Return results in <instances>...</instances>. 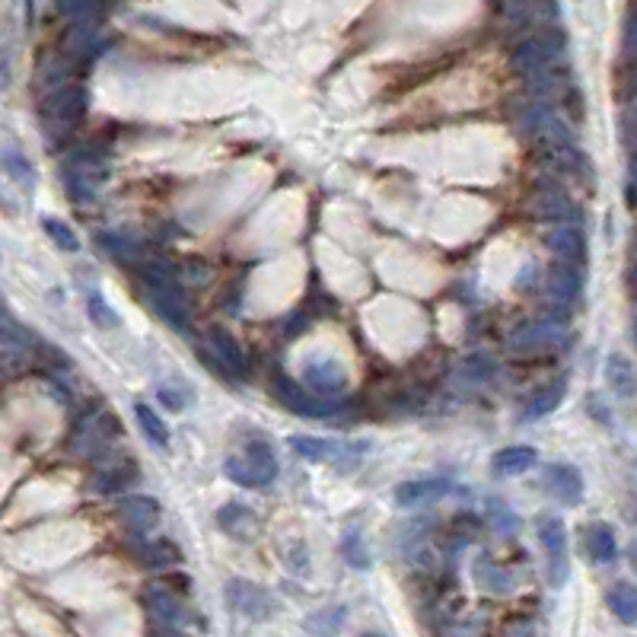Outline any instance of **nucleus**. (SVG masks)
Returning a JSON list of instances; mask_svg holds the SVG:
<instances>
[{"instance_id":"f257e3e1","label":"nucleus","mask_w":637,"mask_h":637,"mask_svg":"<svg viewBox=\"0 0 637 637\" xmlns=\"http://www.w3.org/2000/svg\"><path fill=\"white\" fill-rule=\"evenodd\" d=\"M567 55V36L558 26H548L526 36L520 45L513 48V71H520L526 80L532 74H542V71H552V67H561Z\"/></svg>"},{"instance_id":"f03ea898","label":"nucleus","mask_w":637,"mask_h":637,"mask_svg":"<svg viewBox=\"0 0 637 637\" xmlns=\"http://www.w3.org/2000/svg\"><path fill=\"white\" fill-rule=\"evenodd\" d=\"M144 284H147V300L153 306V313H157L163 322H169L172 329H185L188 300H185V290L176 281V274L163 265H150L144 271Z\"/></svg>"},{"instance_id":"7ed1b4c3","label":"nucleus","mask_w":637,"mask_h":637,"mask_svg":"<svg viewBox=\"0 0 637 637\" xmlns=\"http://www.w3.org/2000/svg\"><path fill=\"white\" fill-rule=\"evenodd\" d=\"M536 532H539V542L545 548V558H548V583L552 587H564L567 574H571V561H567V529L564 520L555 513H545L536 520Z\"/></svg>"},{"instance_id":"20e7f679","label":"nucleus","mask_w":637,"mask_h":637,"mask_svg":"<svg viewBox=\"0 0 637 637\" xmlns=\"http://www.w3.org/2000/svg\"><path fill=\"white\" fill-rule=\"evenodd\" d=\"M520 128L529 137H536L539 144H545L548 150L574 144V137H571V131H567V125L561 122L552 106H545V102H526L523 112H520Z\"/></svg>"},{"instance_id":"39448f33","label":"nucleus","mask_w":637,"mask_h":637,"mask_svg":"<svg viewBox=\"0 0 637 637\" xmlns=\"http://www.w3.org/2000/svg\"><path fill=\"white\" fill-rule=\"evenodd\" d=\"M271 392L278 395V402H281L284 408H290L294 415H303V418H329V415H335V411H338L335 402L322 399V395L316 399L313 389L300 386L297 380H290V376H284V373L274 376Z\"/></svg>"},{"instance_id":"423d86ee","label":"nucleus","mask_w":637,"mask_h":637,"mask_svg":"<svg viewBox=\"0 0 637 637\" xmlns=\"http://www.w3.org/2000/svg\"><path fill=\"white\" fill-rule=\"evenodd\" d=\"M83 109H86L83 90H80V86H74V83H67V86H61V90H51L45 96L42 118H45V125L67 131V128L77 125V118L83 115Z\"/></svg>"},{"instance_id":"0eeeda50","label":"nucleus","mask_w":637,"mask_h":637,"mask_svg":"<svg viewBox=\"0 0 637 637\" xmlns=\"http://www.w3.org/2000/svg\"><path fill=\"white\" fill-rule=\"evenodd\" d=\"M300 383L306 389H313L316 395H322V399H338V395L348 389V373H344V367L338 364V360L313 357L303 364Z\"/></svg>"},{"instance_id":"6e6552de","label":"nucleus","mask_w":637,"mask_h":637,"mask_svg":"<svg viewBox=\"0 0 637 637\" xmlns=\"http://www.w3.org/2000/svg\"><path fill=\"white\" fill-rule=\"evenodd\" d=\"M561 332H564V322H555V319L523 322V325H516L513 335L507 338V348L516 354H536V351H545V348H552V344H558Z\"/></svg>"},{"instance_id":"1a4fd4ad","label":"nucleus","mask_w":637,"mask_h":637,"mask_svg":"<svg viewBox=\"0 0 637 637\" xmlns=\"http://www.w3.org/2000/svg\"><path fill=\"white\" fill-rule=\"evenodd\" d=\"M542 481L548 494L558 497L564 507H577L583 501V475L574 466H567V462H552V466L545 469Z\"/></svg>"},{"instance_id":"9d476101","label":"nucleus","mask_w":637,"mask_h":637,"mask_svg":"<svg viewBox=\"0 0 637 637\" xmlns=\"http://www.w3.org/2000/svg\"><path fill=\"white\" fill-rule=\"evenodd\" d=\"M223 596H227L230 606L239 615H246V618H265L271 612V596L262 587L249 583V580H239V577L230 580L227 590H223Z\"/></svg>"},{"instance_id":"9b49d317","label":"nucleus","mask_w":637,"mask_h":637,"mask_svg":"<svg viewBox=\"0 0 637 637\" xmlns=\"http://www.w3.org/2000/svg\"><path fill=\"white\" fill-rule=\"evenodd\" d=\"M580 548L593 564H612L618 558L615 529L609 523H587L580 529Z\"/></svg>"},{"instance_id":"f8f14e48","label":"nucleus","mask_w":637,"mask_h":637,"mask_svg":"<svg viewBox=\"0 0 637 637\" xmlns=\"http://www.w3.org/2000/svg\"><path fill=\"white\" fill-rule=\"evenodd\" d=\"M504 13L516 26H552L561 16L555 0H507Z\"/></svg>"},{"instance_id":"ddd939ff","label":"nucleus","mask_w":637,"mask_h":637,"mask_svg":"<svg viewBox=\"0 0 637 637\" xmlns=\"http://www.w3.org/2000/svg\"><path fill=\"white\" fill-rule=\"evenodd\" d=\"M536 208H539V217H545V220H558V223H577L580 220V208L558 182L542 185Z\"/></svg>"},{"instance_id":"4468645a","label":"nucleus","mask_w":637,"mask_h":637,"mask_svg":"<svg viewBox=\"0 0 637 637\" xmlns=\"http://www.w3.org/2000/svg\"><path fill=\"white\" fill-rule=\"evenodd\" d=\"M453 491V485L446 478H418V481H405L395 491V504L399 507H421V504H434L440 497H446Z\"/></svg>"},{"instance_id":"2eb2a0df","label":"nucleus","mask_w":637,"mask_h":637,"mask_svg":"<svg viewBox=\"0 0 637 637\" xmlns=\"http://www.w3.org/2000/svg\"><path fill=\"white\" fill-rule=\"evenodd\" d=\"M118 513H122V520L134 532H147L160 523V501L147 494H128L122 497V504H118Z\"/></svg>"},{"instance_id":"dca6fc26","label":"nucleus","mask_w":637,"mask_h":637,"mask_svg":"<svg viewBox=\"0 0 637 637\" xmlns=\"http://www.w3.org/2000/svg\"><path fill=\"white\" fill-rule=\"evenodd\" d=\"M548 249H552L564 262L580 265L587 258V236L577 223H558L555 233H548Z\"/></svg>"},{"instance_id":"f3484780","label":"nucleus","mask_w":637,"mask_h":637,"mask_svg":"<svg viewBox=\"0 0 637 637\" xmlns=\"http://www.w3.org/2000/svg\"><path fill=\"white\" fill-rule=\"evenodd\" d=\"M580 271L574 262H555L552 271H548V297H552L558 306H567V303H574L580 297Z\"/></svg>"},{"instance_id":"a211bd4d","label":"nucleus","mask_w":637,"mask_h":637,"mask_svg":"<svg viewBox=\"0 0 637 637\" xmlns=\"http://www.w3.org/2000/svg\"><path fill=\"white\" fill-rule=\"evenodd\" d=\"M208 344H211L214 357L220 360L223 367H227V373H233L236 380H243L249 367H246V354H243V348H239V341L227 329H211L208 332Z\"/></svg>"},{"instance_id":"6ab92c4d","label":"nucleus","mask_w":637,"mask_h":637,"mask_svg":"<svg viewBox=\"0 0 637 637\" xmlns=\"http://www.w3.org/2000/svg\"><path fill=\"white\" fill-rule=\"evenodd\" d=\"M548 157H552V166L558 176H567V179H587L590 185L596 182V169L590 163L587 153L574 150L571 144L567 147H558V150H548Z\"/></svg>"},{"instance_id":"aec40b11","label":"nucleus","mask_w":637,"mask_h":637,"mask_svg":"<svg viewBox=\"0 0 637 637\" xmlns=\"http://www.w3.org/2000/svg\"><path fill=\"white\" fill-rule=\"evenodd\" d=\"M539 453L532 450V446H507V450L494 453L491 459V469L497 478H513V475H523L529 472L532 466H536Z\"/></svg>"},{"instance_id":"412c9836","label":"nucleus","mask_w":637,"mask_h":637,"mask_svg":"<svg viewBox=\"0 0 637 637\" xmlns=\"http://www.w3.org/2000/svg\"><path fill=\"white\" fill-rule=\"evenodd\" d=\"M606 383L618 399H634L637 395V373L625 354H612L606 360Z\"/></svg>"},{"instance_id":"4be33fe9","label":"nucleus","mask_w":637,"mask_h":637,"mask_svg":"<svg viewBox=\"0 0 637 637\" xmlns=\"http://www.w3.org/2000/svg\"><path fill=\"white\" fill-rule=\"evenodd\" d=\"M144 606H147L150 618H157V622H166L172 628H176L182 622V615H185L182 606H179V599L172 596V593H166L163 587H147Z\"/></svg>"},{"instance_id":"5701e85b","label":"nucleus","mask_w":637,"mask_h":637,"mask_svg":"<svg viewBox=\"0 0 637 637\" xmlns=\"http://www.w3.org/2000/svg\"><path fill=\"white\" fill-rule=\"evenodd\" d=\"M246 462H249V469H252L255 485H271V481L278 478V459H274L268 443L252 440L246 446Z\"/></svg>"},{"instance_id":"b1692460","label":"nucleus","mask_w":637,"mask_h":637,"mask_svg":"<svg viewBox=\"0 0 637 637\" xmlns=\"http://www.w3.org/2000/svg\"><path fill=\"white\" fill-rule=\"evenodd\" d=\"M564 395H567V383H564V380L545 383V386L529 399V405H526V418H529V421H539V418H545V415H552V411H558V405L564 402Z\"/></svg>"},{"instance_id":"393cba45","label":"nucleus","mask_w":637,"mask_h":637,"mask_svg":"<svg viewBox=\"0 0 637 637\" xmlns=\"http://www.w3.org/2000/svg\"><path fill=\"white\" fill-rule=\"evenodd\" d=\"M55 7L71 26H96L102 16V0H55Z\"/></svg>"},{"instance_id":"a878e982","label":"nucleus","mask_w":637,"mask_h":637,"mask_svg":"<svg viewBox=\"0 0 637 637\" xmlns=\"http://www.w3.org/2000/svg\"><path fill=\"white\" fill-rule=\"evenodd\" d=\"M4 169H7V176H10L16 185L26 188V192H32V188H36V182H39V172H36V166H32V160L26 157L23 150L7 147V150H4Z\"/></svg>"},{"instance_id":"bb28decb","label":"nucleus","mask_w":637,"mask_h":637,"mask_svg":"<svg viewBox=\"0 0 637 637\" xmlns=\"http://www.w3.org/2000/svg\"><path fill=\"white\" fill-rule=\"evenodd\" d=\"M74 77V67L71 61H67L64 55H51L42 61L39 67V90L51 93V90H61V86H67Z\"/></svg>"},{"instance_id":"cd10ccee","label":"nucleus","mask_w":637,"mask_h":637,"mask_svg":"<svg viewBox=\"0 0 637 637\" xmlns=\"http://www.w3.org/2000/svg\"><path fill=\"white\" fill-rule=\"evenodd\" d=\"M134 418H137V424H141L144 434H147V440L153 446H160V450H166V446H169V427L163 424V418L157 415V411H153L147 402H137L134 405Z\"/></svg>"},{"instance_id":"c85d7f7f","label":"nucleus","mask_w":637,"mask_h":637,"mask_svg":"<svg viewBox=\"0 0 637 637\" xmlns=\"http://www.w3.org/2000/svg\"><path fill=\"white\" fill-rule=\"evenodd\" d=\"M609 609L618 615V622L634 625L637 622V587H631V583H615L609 590Z\"/></svg>"},{"instance_id":"c756f323","label":"nucleus","mask_w":637,"mask_h":637,"mask_svg":"<svg viewBox=\"0 0 637 637\" xmlns=\"http://www.w3.org/2000/svg\"><path fill=\"white\" fill-rule=\"evenodd\" d=\"M290 450H294L297 456H303L306 462H325L332 459L338 453V446L332 440H322V437H290Z\"/></svg>"},{"instance_id":"7c9ffc66","label":"nucleus","mask_w":637,"mask_h":637,"mask_svg":"<svg viewBox=\"0 0 637 637\" xmlns=\"http://www.w3.org/2000/svg\"><path fill=\"white\" fill-rule=\"evenodd\" d=\"M475 577H478L481 587L491 590V593H510V587H513V580L507 577V571H501V567H497L491 558H481L475 564Z\"/></svg>"},{"instance_id":"2f4dec72","label":"nucleus","mask_w":637,"mask_h":637,"mask_svg":"<svg viewBox=\"0 0 637 637\" xmlns=\"http://www.w3.org/2000/svg\"><path fill=\"white\" fill-rule=\"evenodd\" d=\"M131 481H137V469H134V462L128 459L125 466L109 469V472H99V475L93 478V491L109 494V491H118V488L131 485Z\"/></svg>"},{"instance_id":"473e14b6","label":"nucleus","mask_w":637,"mask_h":637,"mask_svg":"<svg viewBox=\"0 0 637 637\" xmlns=\"http://www.w3.org/2000/svg\"><path fill=\"white\" fill-rule=\"evenodd\" d=\"M488 523H491V529L497 532V536H516V532L523 529L520 516H516L510 507H504V504H491V510H488Z\"/></svg>"},{"instance_id":"72a5a7b5","label":"nucleus","mask_w":637,"mask_h":637,"mask_svg":"<svg viewBox=\"0 0 637 637\" xmlns=\"http://www.w3.org/2000/svg\"><path fill=\"white\" fill-rule=\"evenodd\" d=\"M42 227H45V233L55 239V246L58 249H64V252H77L80 249V239H77V233L67 227L64 220H58V217H45L42 220Z\"/></svg>"},{"instance_id":"f704fd0d","label":"nucleus","mask_w":637,"mask_h":637,"mask_svg":"<svg viewBox=\"0 0 637 637\" xmlns=\"http://www.w3.org/2000/svg\"><path fill=\"white\" fill-rule=\"evenodd\" d=\"M4 348H7V354H13V351L23 354L26 348H32V332L26 325L13 322L10 313H4Z\"/></svg>"},{"instance_id":"c9c22d12","label":"nucleus","mask_w":637,"mask_h":637,"mask_svg":"<svg viewBox=\"0 0 637 637\" xmlns=\"http://www.w3.org/2000/svg\"><path fill=\"white\" fill-rule=\"evenodd\" d=\"M141 561L147 567H166L172 561H179V552L169 542H144L141 545Z\"/></svg>"},{"instance_id":"e433bc0d","label":"nucleus","mask_w":637,"mask_h":637,"mask_svg":"<svg viewBox=\"0 0 637 637\" xmlns=\"http://www.w3.org/2000/svg\"><path fill=\"white\" fill-rule=\"evenodd\" d=\"M622 58L637 67V4H631L628 16H625V29H622Z\"/></svg>"},{"instance_id":"4c0bfd02","label":"nucleus","mask_w":637,"mask_h":637,"mask_svg":"<svg viewBox=\"0 0 637 637\" xmlns=\"http://www.w3.org/2000/svg\"><path fill=\"white\" fill-rule=\"evenodd\" d=\"M86 306H90V319H93L96 325H102V329H115V325H118V313H115V309H112L106 300H102L99 294H90V297H86Z\"/></svg>"},{"instance_id":"58836bf2","label":"nucleus","mask_w":637,"mask_h":637,"mask_svg":"<svg viewBox=\"0 0 637 637\" xmlns=\"http://www.w3.org/2000/svg\"><path fill=\"white\" fill-rule=\"evenodd\" d=\"M462 373H466L472 383L491 380V373H494V360H491L488 354H472V357L462 360Z\"/></svg>"},{"instance_id":"ea45409f","label":"nucleus","mask_w":637,"mask_h":637,"mask_svg":"<svg viewBox=\"0 0 637 637\" xmlns=\"http://www.w3.org/2000/svg\"><path fill=\"white\" fill-rule=\"evenodd\" d=\"M341 552H344V558L351 561V567H360V571H367V567H370V555H367L364 542H360L357 536H348V539H344Z\"/></svg>"},{"instance_id":"a19ab883","label":"nucleus","mask_w":637,"mask_h":637,"mask_svg":"<svg viewBox=\"0 0 637 637\" xmlns=\"http://www.w3.org/2000/svg\"><path fill=\"white\" fill-rule=\"evenodd\" d=\"M341 622H344V609L338 612V609H325V612H316L313 618H309L306 622V631H338L341 628Z\"/></svg>"},{"instance_id":"79ce46f5","label":"nucleus","mask_w":637,"mask_h":637,"mask_svg":"<svg viewBox=\"0 0 637 637\" xmlns=\"http://www.w3.org/2000/svg\"><path fill=\"white\" fill-rule=\"evenodd\" d=\"M160 402L169 408V411H182V408H188L192 405V392L188 389H169V386H160Z\"/></svg>"},{"instance_id":"37998d69","label":"nucleus","mask_w":637,"mask_h":637,"mask_svg":"<svg viewBox=\"0 0 637 637\" xmlns=\"http://www.w3.org/2000/svg\"><path fill=\"white\" fill-rule=\"evenodd\" d=\"M223 472H227L233 481H239V485H255L252 469H249V462H246V459H236V456H230L227 462H223Z\"/></svg>"},{"instance_id":"c03bdc74","label":"nucleus","mask_w":637,"mask_h":637,"mask_svg":"<svg viewBox=\"0 0 637 637\" xmlns=\"http://www.w3.org/2000/svg\"><path fill=\"white\" fill-rule=\"evenodd\" d=\"M239 520H252V513H249V507H243V504H227L220 513H217V523L223 526V529H233Z\"/></svg>"},{"instance_id":"a18cd8bd","label":"nucleus","mask_w":637,"mask_h":637,"mask_svg":"<svg viewBox=\"0 0 637 637\" xmlns=\"http://www.w3.org/2000/svg\"><path fill=\"white\" fill-rule=\"evenodd\" d=\"M306 325H309V319H306V313L300 309V313H294V316L287 319V325H284V335H287V338H297V332H300V329H306Z\"/></svg>"},{"instance_id":"49530a36","label":"nucleus","mask_w":637,"mask_h":637,"mask_svg":"<svg viewBox=\"0 0 637 637\" xmlns=\"http://www.w3.org/2000/svg\"><path fill=\"white\" fill-rule=\"evenodd\" d=\"M628 204L637 208V157L631 160V169H628Z\"/></svg>"},{"instance_id":"de8ad7c7","label":"nucleus","mask_w":637,"mask_h":637,"mask_svg":"<svg viewBox=\"0 0 637 637\" xmlns=\"http://www.w3.org/2000/svg\"><path fill=\"white\" fill-rule=\"evenodd\" d=\"M628 555H631V564H634V571H637V542L631 545V552H628Z\"/></svg>"},{"instance_id":"09e8293b","label":"nucleus","mask_w":637,"mask_h":637,"mask_svg":"<svg viewBox=\"0 0 637 637\" xmlns=\"http://www.w3.org/2000/svg\"><path fill=\"white\" fill-rule=\"evenodd\" d=\"M631 290H637V262H634V268H631Z\"/></svg>"},{"instance_id":"8fccbe9b","label":"nucleus","mask_w":637,"mask_h":637,"mask_svg":"<svg viewBox=\"0 0 637 637\" xmlns=\"http://www.w3.org/2000/svg\"><path fill=\"white\" fill-rule=\"evenodd\" d=\"M634 344H637V319H634Z\"/></svg>"}]
</instances>
